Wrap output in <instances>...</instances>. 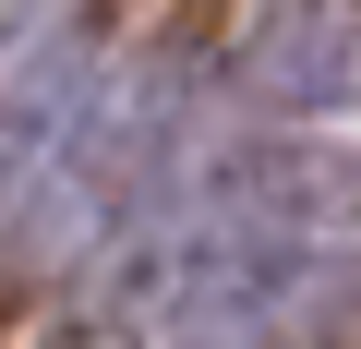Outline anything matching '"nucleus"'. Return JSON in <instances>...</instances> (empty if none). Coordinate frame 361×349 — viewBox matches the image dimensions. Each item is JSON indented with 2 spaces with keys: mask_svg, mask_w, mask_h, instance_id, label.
Segmentation results:
<instances>
[{
  "mask_svg": "<svg viewBox=\"0 0 361 349\" xmlns=\"http://www.w3.org/2000/svg\"><path fill=\"white\" fill-rule=\"evenodd\" d=\"M241 85L265 109H361V0H265L241 25Z\"/></svg>",
  "mask_w": 361,
  "mask_h": 349,
  "instance_id": "obj_2",
  "label": "nucleus"
},
{
  "mask_svg": "<svg viewBox=\"0 0 361 349\" xmlns=\"http://www.w3.org/2000/svg\"><path fill=\"white\" fill-rule=\"evenodd\" d=\"M25 13H49V0H0V37H13V25H25Z\"/></svg>",
  "mask_w": 361,
  "mask_h": 349,
  "instance_id": "obj_3",
  "label": "nucleus"
},
{
  "mask_svg": "<svg viewBox=\"0 0 361 349\" xmlns=\"http://www.w3.org/2000/svg\"><path fill=\"white\" fill-rule=\"evenodd\" d=\"M145 349H361L349 229H157L133 289Z\"/></svg>",
  "mask_w": 361,
  "mask_h": 349,
  "instance_id": "obj_1",
  "label": "nucleus"
}]
</instances>
